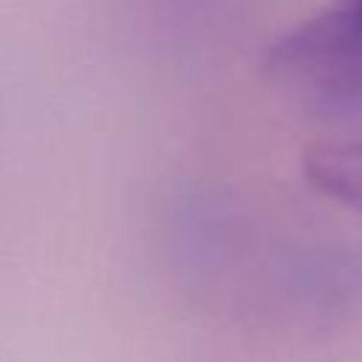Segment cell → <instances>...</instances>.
Returning <instances> with one entry per match:
<instances>
[{
    "label": "cell",
    "mask_w": 362,
    "mask_h": 362,
    "mask_svg": "<svg viewBox=\"0 0 362 362\" xmlns=\"http://www.w3.org/2000/svg\"><path fill=\"white\" fill-rule=\"evenodd\" d=\"M303 175L325 198L362 212V139L311 144L303 153Z\"/></svg>",
    "instance_id": "cell-2"
},
{
    "label": "cell",
    "mask_w": 362,
    "mask_h": 362,
    "mask_svg": "<svg viewBox=\"0 0 362 362\" xmlns=\"http://www.w3.org/2000/svg\"><path fill=\"white\" fill-rule=\"evenodd\" d=\"M351 6H354V11H356L359 20H362V0H351Z\"/></svg>",
    "instance_id": "cell-3"
},
{
    "label": "cell",
    "mask_w": 362,
    "mask_h": 362,
    "mask_svg": "<svg viewBox=\"0 0 362 362\" xmlns=\"http://www.w3.org/2000/svg\"><path fill=\"white\" fill-rule=\"evenodd\" d=\"M266 74L322 122L359 119L362 20L351 0L286 31L266 54Z\"/></svg>",
    "instance_id": "cell-1"
}]
</instances>
